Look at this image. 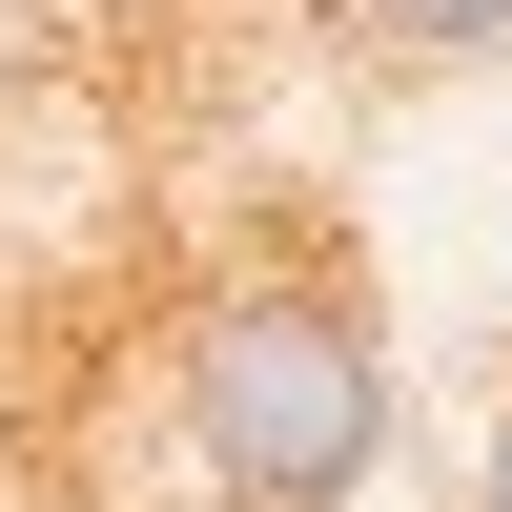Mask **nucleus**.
<instances>
[{"label":"nucleus","instance_id":"f257e3e1","mask_svg":"<svg viewBox=\"0 0 512 512\" xmlns=\"http://www.w3.org/2000/svg\"><path fill=\"white\" fill-rule=\"evenodd\" d=\"M185 431L226 512H349L390 451V349H369V287L308 246H246L185 328Z\"/></svg>","mask_w":512,"mask_h":512},{"label":"nucleus","instance_id":"f03ea898","mask_svg":"<svg viewBox=\"0 0 512 512\" xmlns=\"http://www.w3.org/2000/svg\"><path fill=\"white\" fill-rule=\"evenodd\" d=\"M390 62H472V41H512V0H349Z\"/></svg>","mask_w":512,"mask_h":512},{"label":"nucleus","instance_id":"7ed1b4c3","mask_svg":"<svg viewBox=\"0 0 512 512\" xmlns=\"http://www.w3.org/2000/svg\"><path fill=\"white\" fill-rule=\"evenodd\" d=\"M492 512H512V410H492Z\"/></svg>","mask_w":512,"mask_h":512}]
</instances>
